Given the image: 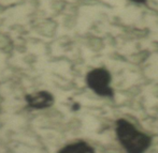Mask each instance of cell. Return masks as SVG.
<instances>
[{
    "label": "cell",
    "instance_id": "cell-4",
    "mask_svg": "<svg viewBox=\"0 0 158 153\" xmlns=\"http://www.w3.org/2000/svg\"><path fill=\"white\" fill-rule=\"evenodd\" d=\"M58 153H95L94 149L84 141L69 143L60 149Z\"/></svg>",
    "mask_w": 158,
    "mask_h": 153
},
{
    "label": "cell",
    "instance_id": "cell-1",
    "mask_svg": "<svg viewBox=\"0 0 158 153\" xmlns=\"http://www.w3.org/2000/svg\"><path fill=\"white\" fill-rule=\"evenodd\" d=\"M116 134L127 153H143L150 147V137L138 131L132 124L124 119L117 121Z\"/></svg>",
    "mask_w": 158,
    "mask_h": 153
},
{
    "label": "cell",
    "instance_id": "cell-2",
    "mask_svg": "<svg viewBox=\"0 0 158 153\" xmlns=\"http://www.w3.org/2000/svg\"><path fill=\"white\" fill-rule=\"evenodd\" d=\"M87 86L95 93L101 96H112L113 89L111 88V75L108 70L98 68L92 70L86 76Z\"/></svg>",
    "mask_w": 158,
    "mask_h": 153
},
{
    "label": "cell",
    "instance_id": "cell-5",
    "mask_svg": "<svg viewBox=\"0 0 158 153\" xmlns=\"http://www.w3.org/2000/svg\"><path fill=\"white\" fill-rule=\"evenodd\" d=\"M131 1L135 2V3H145L148 0H131Z\"/></svg>",
    "mask_w": 158,
    "mask_h": 153
},
{
    "label": "cell",
    "instance_id": "cell-3",
    "mask_svg": "<svg viewBox=\"0 0 158 153\" xmlns=\"http://www.w3.org/2000/svg\"><path fill=\"white\" fill-rule=\"evenodd\" d=\"M28 107L32 109H45L54 104V96L48 91H38L25 96Z\"/></svg>",
    "mask_w": 158,
    "mask_h": 153
}]
</instances>
